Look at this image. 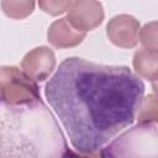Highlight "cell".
<instances>
[{
	"label": "cell",
	"mask_w": 158,
	"mask_h": 158,
	"mask_svg": "<svg viewBox=\"0 0 158 158\" xmlns=\"http://www.w3.org/2000/svg\"><path fill=\"white\" fill-rule=\"evenodd\" d=\"M143 94V81L130 68L78 57L64 59L44 86L47 101L81 156H99L132 125Z\"/></svg>",
	"instance_id": "cell-1"
},
{
	"label": "cell",
	"mask_w": 158,
	"mask_h": 158,
	"mask_svg": "<svg viewBox=\"0 0 158 158\" xmlns=\"http://www.w3.org/2000/svg\"><path fill=\"white\" fill-rule=\"evenodd\" d=\"M67 152L59 126L40 99L22 105L2 104V157H59Z\"/></svg>",
	"instance_id": "cell-2"
},
{
	"label": "cell",
	"mask_w": 158,
	"mask_h": 158,
	"mask_svg": "<svg viewBox=\"0 0 158 158\" xmlns=\"http://www.w3.org/2000/svg\"><path fill=\"white\" fill-rule=\"evenodd\" d=\"M102 156L110 157H157L158 130L153 123H139L122 133L104 148Z\"/></svg>",
	"instance_id": "cell-3"
},
{
	"label": "cell",
	"mask_w": 158,
	"mask_h": 158,
	"mask_svg": "<svg viewBox=\"0 0 158 158\" xmlns=\"http://www.w3.org/2000/svg\"><path fill=\"white\" fill-rule=\"evenodd\" d=\"M23 70L14 65H2L0 70V89L2 104L22 105L40 99L38 86Z\"/></svg>",
	"instance_id": "cell-4"
},
{
	"label": "cell",
	"mask_w": 158,
	"mask_h": 158,
	"mask_svg": "<svg viewBox=\"0 0 158 158\" xmlns=\"http://www.w3.org/2000/svg\"><path fill=\"white\" fill-rule=\"evenodd\" d=\"M67 19L77 30L88 32L102 22L104 9L98 0H73Z\"/></svg>",
	"instance_id": "cell-5"
},
{
	"label": "cell",
	"mask_w": 158,
	"mask_h": 158,
	"mask_svg": "<svg viewBox=\"0 0 158 158\" xmlns=\"http://www.w3.org/2000/svg\"><path fill=\"white\" fill-rule=\"evenodd\" d=\"M139 30L138 20L131 15L121 14L109 21L106 35L115 46L120 48H133L139 41Z\"/></svg>",
	"instance_id": "cell-6"
},
{
	"label": "cell",
	"mask_w": 158,
	"mask_h": 158,
	"mask_svg": "<svg viewBox=\"0 0 158 158\" xmlns=\"http://www.w3.org/2000/svg\"><path fill=\"white\" fill-rule=\"evenodd\" d=\"M56 67V57L49 47L40 46L31 49L21 62V69L33 80L43 81Z\"/></svg>",
	"instance_id": "cell-7"
},
{
	"label": "cell",
	"mask_w": 158,
	"mask_h": 158,
	"mask_svg": "<svg viewBox=\"0 0 158 158\" xmlns=\"http://www.w3.org/2000/svg\"><path fill=\"white\" fill-rule=\"evenodd\" d=\"M86 32L77 30L67 17L56 20L48 28V42L56 48H70L83 42Z\"/></svg>",
	"instance_id": "cell-8"
},
{
	"label": "cell",
	"mask_w": 158,
	"mask_h": 158,
	"mask_svg": "<svg viewBox=\"0 0 158 158\" xmlns=\"http://www.w3.org/2000/svg\"><path fill=\"white\" fill-rule=\"evenodd\" d=\"M133 68L138 77L149 81H158V51L157 49H139L133 54Z\"/></svg>",
	"instance_id": "cell-9"
},
{
	"label": "cell",
	"mask_w": 158,
	"mask_h": 158,
	"mask_svg": "<svg viewBox=\"0 0 158 158\" xmlns=\"http://www.w3.org/2000/svg\"><path fill=\"white\" fill-rule=\"evenodd\" d=\"M1 9L7 17L22 20L32 14L35 0H1Z\"/></svg>",
	"instance_id": "cell-10"
},
{
	"label": "cell",
	"mask_w": 158,
	"mask_h": 158,
	"mask_svg": "<svg viewBox=\"0 0 158 158\" xmlns=\"http://www.w3.org/2000/svg\"><path fill=\"white\" fill-rule=\"evenodd\" d=\"M136 118L139 123H158V96L156 94L142 99Z\"/></svg>",
	"instance_id": "cell-11"
},
{
	"label": "cell",
	"mask_w": 158,
	"mask_h": 158,
	"mask_svg": "<svg viewBox=\"0 0 158 158\" xmlns=\"http://www.w3.org/2000/svg\"><path fill=\"white\" fill-rule=\"evenodd\" d=\"M139 42L144 48L158 51V21L148 22L139 30Z\"/></svg>",
	"instance_id": "cell-12"
},
{
	"label": "cell",
	"mask_w": 158,
	"mask_h": 158,
	"mask_svg": "<svg viewBox=\"0 0 158 158\" xmlns=\"http://www.w3.org/2000/svg\"><path fill=\"white\" fill-rule=\"evenodd\" d=\"M73 0H38L40 9L52 16H58L69 10Z\"/></svg>",
	"instance_id": "cell-13"
},
{
	"label": "cell",
	"mask_w": 158,
	"mask_h": 158,
	"mask_svg": "<svg viewBox=\"0 0 158 158\" xmlns=\"http://www.w3.org/2000/svg\"><path fill=\"white\" fill-rule=\"evenodd\" d=\"M152 90H153V94H156L158 96V81L152 83Z\"/></svg>",
	"instance_id": "cell-14"
}]
</instances>
